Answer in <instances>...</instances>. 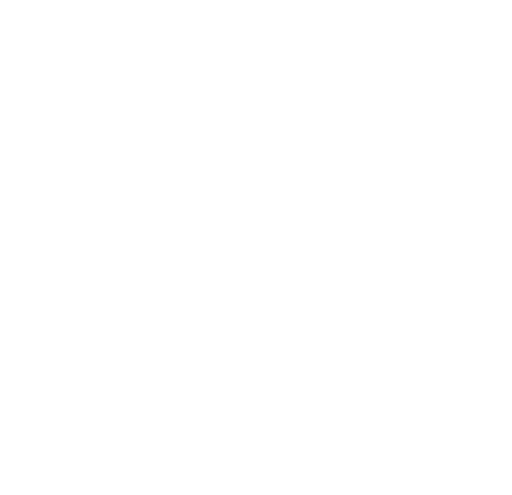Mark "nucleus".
<instances>
[]
</instances>
